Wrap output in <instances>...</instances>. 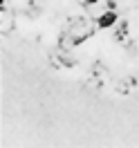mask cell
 Instances as JSON below:
<instances>
[{
    "mask_svg": "<svg viewBox=\"0 0 139 148\" xmlns=\"http://www.w3.org/2000/svg\"><path fill=\"white\" fill-rule=\"evenodd\" d=\"M119 25V14H117V9H103L97 18H94V27L101 29V32H105V29H112Z\"/></svg>",
    "mask_w": 139,
    "mask_h": 148,
    "instance_id": "1",
    "label": "cell"
},
{
    "mask_svg": "<svg viewBox=\"0 0 139 148\" xmlns=\"http://www.w3.org/2000/svg\"><path fill=\"white\" fill-rule=\"evenodd\" d=\"M0 2H2V5H5V0H0Z\"/></svg>",
    "mask_w": 139,
    "mask_h": 148,
    "instance_id": "3",
    "label": "cell"
},
{
    "mask_svg": "<svg viewBox=\"0 0 139 148\" xmlns=\"http://www.w3.org/2000/svg\"><path fill=\"white\" fill-rule=\"evenodd\" d=\"M85 7H94V5H99V2H103V0H81Z\"/></svg>",
    "mask_w": 139,
    "mask_h": 148,
    "instance_id": "2",
    "label": "cell"
}]
</instances>
